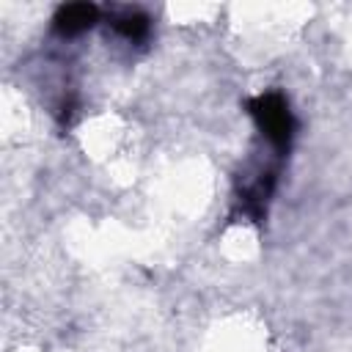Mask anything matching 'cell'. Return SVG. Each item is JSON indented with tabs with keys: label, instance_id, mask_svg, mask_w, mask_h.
I'll list each match as a JSON object with an SVG mask.
<instances>
[{
	"label": "cell",
	"instance_id": "3",
	"mask_svg": "<svg viewBox=\"0 0 352 352\" xmlns=\"http://www.w3.org/2000/svg\"><path fill=\"white\" fill-rule=\"evenodd\" d=\"M113 25H116V30H118L124 38H132V41H140V38L148 36V16L140 14V11L124 14V16H118Z\"/></svg>",
	"mask_w": 352,
	"mask_h": 352
},
{
	"label": "cell",
	"instance_id": "2",
	"mask_svg": "<svg viewBox=\"0 0 352 352\" xmlns=\"http://www.w3.org/2000/svg\"><path fill=\"white\" fill-rule=\"evenodd\" d=\"M96 19H99V8L96 6H91V3H69V6H60L55 11L52 25L63 36H77V33L88 30Z\"/></svg>",
	"mask_w": 352,
	"mask_h": 352
},
{
	"label": "cell",
	"instance_id": "1",
	"mask_svg": "<svg viewBox=\"0 0 352 352\" xmlns=\"http://www.w3.org/2000/svg\"><path fill=\"white\" fill-rule=\"evenodd\" d=\"M248 113L258 124L261 135L278 151L289 148V140H292V132H294V118H292V110H289V104L280 94H261V96L250 99Z\"/></svg>",
	"mask_w": 352,
	"mask_h": 352
}]
</instances>
